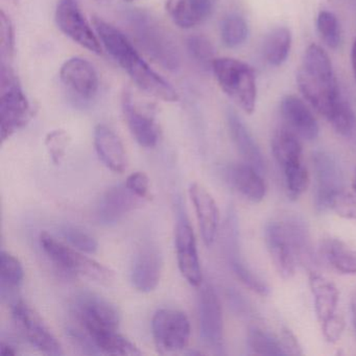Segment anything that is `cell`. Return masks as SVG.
<instances>
[{
    "label": "cell",
    "instance_id": "cell-43",
    "mask_svg": "<svg viewBox=\"0 0 356 356\" xmlns=\"http://www.w3.org/2000/svg\"><path fill=\"white\" fill-rule=\"evenodd\" d=\"M201 24L208 19L216 9V0H187Z\"/></svg>",
    "mask_w": 356,
    "mask_h": 356
},
{
    "label": "cell",
    "instance_id": "cell-5",
    "mask_svg": "<svg viewBox=\"0 0 356 356\" xmlns=\"http://www.w3.org/2000/svg\"><path fill=\"white\" fill-rule=\"evenodd\" d=\"M0 67V129L5 143L30 122L34 110L11 65Z\"/></svg>",
    "mask_w": 356,
    "mask_h": 356
},
{
    "label": "cell",
    "instance_id": "cell-29",
    "mask_svg": "<svg viewBox=\"0 0 356 356\" xmlns=\"http://www.w3.org/2000/svg\"><path fill=\"white\" fill-rule=\"evenodd\" d=\"M291 49V31L285 26H279L270 31L264 39L262 54L270 66L278 67L286 61Z\"/></svg>",
    "mask_w": 356,
    "mask_h": 356
},
{
    "label": "cell",
    "instance_id": "cell-32",
    "mask_svg": "<svg viewBox=\"0 0 356 356\" xmlns=\"http://www.w3.org/2000/svg\"><path fill=\"white\" fill-rule=\"evenodd\" d=\"M249 37V26L243 16L230 14L220 24V38L229 49L241 47Z\"/></svg>",
    "mask_w": 356,
    "mask_h": 356
},
{
    "label": "cell",
    "instance_id": "cell-18",
    "mask_svg": "<svg viewBox=\"0 0 356 356\" xmlns=\"http://www.w3.org/2000/svg\"><path fill=\"white\" fill-rule=\"evenodd\" d=\"M143 199L131 193L126 185L110 187L99 200L97 208V222L103 226H114L127 214L138 207Z\"/></svg>",
    "mask_w": 356,
    "mask_h": 356
},
{
    "label": "cell",
    "instance_id": "cell-23",
    "mask_svg": "<svg viewBox=\"0 0 356 356\" xmlns=\"http://www.w3.org/2000/svg\"><path fill=\"white\" fill-rule=\"evenodd\" d=\"M227 182L252 203H260L266 197V185L262 172L247 162L230 164L225 170Z\"/></svg>",
    "mask_w": 356,
    "mask_h": 356
},
{
    "label": "cell",
    "instance_id": "cell-49",
    "mask_svg": "<svg viewBox=\"0 0 356 356\" xmlns=\"http://www.w3.org/2000/svg\"><path fill=\"white\" fill-rule=\"evenodd\" d=\"M124 1H126V3H134L136 0H124Z\"/></svg>",
    "mask_w": 356,
    "mask_h": 356
},
{
    "label": "cell",
    "instance_id": "cell-41",
    "mask_svg": "<svg viewBox=\"0 0 356 356\" xmlns=\"http://www.w3.org/2000/svg\"><path fill=\"white\" fill-rule=\"evenodd\" d=\"M127 188L134 193L137 197L140 199L145 200L149 197V177L143 172H136L131 174L127 178L126 183Z\"/></svg>",
    "mask_w": 356,
    "mask_h": 356
},
{
    "label": "cell",
    "instance_id": "cell-50",
    "mask_svg": "<svg viewBox=\"0 0 356 356\" xmlns=\"http://www.w3.org/2000/svg\"><path fill=\"white\" fill-rule=\"evenodd\" d=\"M12 1H15V0H12Z\"/></svg>",
    "mask_w": 356,
    "mask_h": 356
},
{
    "label": "cell",
    "instance_id": "cell-44",
    "mask_svg": "<svg viewBox=\"0 0 356 356\" xmlns=\"http://www.w3.org/2000/svg\"><path fill=\"white\" fill-rule=\"evenodd\" d=\"M0 354L3 356L17 355L18 351L15 349V347L10 345V343L1 341V343H0Z\"/></svg>",
    "mask_w": 356,
    "mask_h": 356
},
{
    "label": "cell",
    "instance_id": "cell-40",
    "mask_svg": "<svg viewBox=\"0 0 356 356\" xmlns=\"http://www.w3.org/2000/svg\"><path fill=\"white\" fill-rule=\"evenodd\" d=\"M331 211L348 220H356V195H350L345 191L337 193L330 204Z\"/></svg>",
    "mask_w": 356,
    "mask_h": 356
},
{
    "label": "cell",
    "instance_id": "cell-38",
    "mask_svg": "<svg viewBox=\"0 0 356 356\" xmlns=\"http://www.w3.org/2000/svg\"><path fill=\"white\" fill-rule=\"evenodd\" d=\"M189 55L199 65L211 68L214 60V49L209 40L204 36H191L187 40Z\"/></svg>",
    "mask_w": 356,
    "mask_h": 356
},
{
    "label": "cell",
    "instance_id": "cell-34",
    "mask_svg": "<svg viewBox=\"0 0 356 356\" xmlns=\"http://www.w3.org/2000/svg\"><path fill=\"white\" fill-rule=\"evenodd\" d=\"M316 28L323 42L329 49H335L341 44V28L334 14L329 11H321L316 19Z\"/></svg>",
    "mask_w": 356,
    "mask_h": 356
},
{
    "label": "cell",
    "instance_id": "cell-24",
    "mask_svg": "<svg viewBox=\"0 0 356 356\" xmlns=\"http://www.w3.org/2000/svg\"><path fill=\"white\" fill-rule=\"evenodd\" d=\"M227 122H228L231 138H232L237 151L243 157V161L251 164L252 166L257 168L260 172L264 174L266 172L264 155H262L259 145L256 143L253 135L251 134L245 122L233 110H229L227 113Z\"/></svg>",
    "mask_w": 356,
    "mask_h": 356
},
{
    "label": "cell",
    "instance_id": "cell-3",
    "mask_svg": "<svg viewBox=\"0 0 356 356\" xmlns=\"http://www.w3.org/2000/svg\"><path fill=\"white\" fill-rule=\"evenodd\" d=\"M297 82L306 101L330 122L345 99L339 92L330 59L318 45L306 49Z\"/></svg>",
    "mask_w": 356,
    "mask_h": 356
},
{
    "label": "cell",
    "instance_id": "cell-2",
    "mask_svg": "<svg viewBox=\"0 0 356 356\" xmlns=\"http://www.w3.org/2000/svg\"><path fill=\"white\" fill-rule=\"evenodd\" d=\"M92 24L102 45L141 90L168 103L178 101L174 87L147 65L120 30L99 17H93Z\"/></svg>",
    "mask_w": 356,
    "mask_h": 356
},
{
    "label": "cell",
    "instance_id": "cell-42",
    "mask_svg": "<svg viewBox=\"0 0 356 356\" xmlns=\"http://www.w3.org/2000/svg\"><path fill=\"white\" fill-rule=\"evenodd\" d=\"M322 332L325 339L328 343H334L339 341L341 334H343V329H345V321L341 316H333L332 318L327 320L326 322L322 323Z\"/></svg>",
    "mask_w": 356,
    "mask_h": 356
},
{
    "label": "cell",
    "instance_id": "cell-4",
    "mask_svg": "<svg viewBox=\"0 0 356 356\" xmlns=\"http://www.w3.org/2000/svg\"><path fill=\"white\" fill-rule=\"evenodd\" d=\"M126 20L131 34L154 62L172 72L180 67V55L174 39L149 12L129 10Z\"/></svg>",
    "mask_w": 356,
    "mask_h": 356
},
{
    "label": "cell",
    "instance_id": "cell-17",
    "mask_svg": "<svg viewBox=\"0 0 356 356\" xmlns=\"http://www.w3.org/2000/svg\"><path fill=\"white\" fill-rule=\"evenodd\" d=\"M264 241L278 274L285 280L291 279L298 264L281 220H270L266 225Z\"/></svg>",
    "mask_w": 356,
    "mask_h": 356
},
{
    "label": "cell",
    "instance_id": "cell-27",
    "mask_svg": "<svg viewBox=\"0 0 356 356\" xmlns=\"http://www.w3.org/2000/svg\"><path fill=\"white\" fill-rule=\"evenodd\" d=\"M320 255L337 273L356 275V250L337 237L321 241Z\"/></svg>",
    "mask_w": 356,
    "mask_h": 356
},
{
    "label": "cell",
    "instance_id": "cell-11",
    "mask_svg": "<svg viewBox=\"0 0 356 356\" xmlns=\"http://www.w3.org/2000/svg\"><path fill=\"white\" fill-rule=\"evenodd\" d=\"M14 323L26 341L41 353L47 355H63L61 343L43 322L42 318L22 300L12 306Z\"/></svg>",
    "mask_w": 356,
    "mask_h": 356
},
{
    "label": "cell",
    "instance_id": "cell-20",
    "mask_svg": "<svg viewBox=\"0 0 356 356\" xmlns=\"http://www.w3.org/2000/svg\"><path fill=\"white\" fill-rule=\"evenodd\" d=\"M189 195L195 207L202 238L207 247H211L218 235L220 211L213 197L199 183L189 187Z\"/></svg>",
    "mask_w": 356,
    "mask_h": 356
},
{
    "label": "cell",
    "instance_id": "cell-6",
    "mask_svg": "<svg viewBox=\"0 0 356 356\" xmlns=\"http://www.w3.org/2000/svg\"><path fill=\"white\" fill-rule=\"evenodd\" d=\"M212 72L222 90L247 114L255 111L257 99L255 72L249 64L232 58H218Z\"/></svg>",
    "mask_w": 356,
    "mask_h": 356
},
{
    "label": "cell",
    "instance_id": "cell-37",
    "mask_svg": "<svg viewBox=\"0 0 356 356\" xmlns=\"http://www.w3.org/2000/svg\"><path fill=\"white\" fill-rule=\"evenodd\" d=\"M60 232L72 247L76 248L83 253L93 254L99 249L97 239L79 227L70 224L63 225Z\"/></svg>",
    "mask_w": 356,
    "mask_h": 356
},
{
    "label": "cell",
    "instance_id": "cell-16",
    "mask_svg": "<svg viewBox=\"0 0 356 356\" xmlns=\"http://www.w3.org/2000/svg\"><path fill=\"white\" fill-rule=\"evenodd\" d=\"M64 86L84 101L95 99L99 91V81L95 66L83 59L74 57L67 60L60 70Z\"/></svg>",
    "mask_w": 356,
    "mask_h": 356
},
{
    "label": "cell",
    "instance_id": "cell-14",
    "mask_svg": "<svg viewBox=\"0 0 356 356\" xmlns=\"http://www.w3.org/2000/svg\"><path fill=\"white\" fill-rule=\"evenodd\" d=\"M178 214V222L175 233V247L179 270L189 284L197 287L203 283V274L195 232L181 208Z\"/></svg>",
    "mask_w": 356,
    "mask_h": 356
},
{
    "label": "cell",
    "instance_id": "cell-36",
    "mask_svg": "<svg viewBox=\"0 0 356 356\" xmlns=\"http://www.w3.org/2000/svg\"><path fill=\"white\" fill-rule=\"evenodd\" d=\"M15 54V33L12 20L0 12V59L3 65H11Z\"/></svg>",
    "mask_w": 356,
    "mask_h": 356
},
{
    "label": "cell",
    "instance_id": "cell-1",
    "mask_svg": "<svg viewBox=\"0 0 356 356\" xmlns=\"http://www.w3.org/2000/svg\"><path fill=\"white\" fill-rule=\"evenodd\" d=\"M72 314L78 328L72 329V339L89 354L138 356L143 352L118 332L120 314L111 302L97 293L76 296Z\"/></svg>",
    "mask_w": 356,
    "mask_h": 356
},
{
    "label": "cell",
    "instance_id": "cell-28",
    "mask_svg": "<svg viewBox=\"0 0 356 356\" xmlns=\"http://www.w3.org/2000/svg\"><path fill=\"white\" fill-rule=\"evenodd\" d=\"M272 152L281 170L303 161L300 138L287 128H281L273 135Z\"/></svg>",
    "mask_w": 356,
    "mask_h": 356
},
{
    "label": "cell",
    "instance_id": "cell-33",
    "mask_svg": "<svg viewBox=\"0 0 356 356\" xmlns=\"http://www.w3.org/2000/svg\"><path fill=\"white\" fill-rule=\"evenodd\" d=\"M285 188L289 199H299L309 186V172L304 162L293 164L283 168Z\"/></svg>",
    "mask_w": 356,
    "mask_h": 356
},
{
    "label": "cell",
    "instance_id": "cell-45",
    "mask_svg": "<svg viewBox=\"0 0 356 356\" xmlns=\"http://www.w3.org/2000/svg\"><path fill=\"white\" fill-rule=\"evenodd\" d=\"M351 63L352 68H353L354 78H355L356 80V39L354 40L353 45H352Z\"/></svg>",
    "mask_w": 356,
    "mask_h": 356
},
{
    "label": "cell",
    "instance_id": "cell-12",
    "mask_svg": "<svg viewBox=\"0 0 356 356\" xmlns=\"http://www.w3.org/2000/svg\"><path fill=\"white\" fill-rule=\"evenodd\" d=\"M55 18L58 28L65 36L91 53L101 55V40L85 18L78 0H60Z\"/></svg>",
    "mask_w": 356,
    "mask_h": 356
},
{
    "label": "cell",
    "instance_id": "cell-19",
    "mask_svg": "<svg viewBox=\"0 0 356 356\" xmlns=\"http://www.w3.org/2000/svg\"><path fill=\"white\" fill-rule=\"evenodd\" d=\"M162 257L156 245H143L133 264L131 281L133 286L140 293L155 291L161 278Z\"/></svg>",
    "mask_w": 356,
    "mask_h": 356
},
{
    "label": "cell",
    "instance_id": "cell-13",
    "mask_svg": "<svg viewBox=\"0 0 356 356\" xmlns=\"http://www.w3.org/2000/svg\"><path fill=\"white\" fill-rule=\"evenodd\" d=\"M200 331L207 347L218 354H224V318L222 304L210 283L202 287L199 299Z\"/></svg>",
    "mask_w": 356,
    "mask_h": 356
},
{
    "label": "cell",
    "instance_id": "cell-26",
    "mask_svg": "<svg viewBox=\"0 0 356 356\" xmlns=\"http://www.w3.org/2000/svg\"><path fill=\"white\" fill-rule=\"evenodd\" d=\"M309 286L314 296V312L318 322H326L337 314L339 289L330 281L316 272H310Z\"/></svg>",
    "mask_w": 356,
    "mask_h": 356
},
{
    "label": "cell",
    "instance_id": "cell-9",
    "mask_svg": "<svg viewBox=\"0 0 356 356\" xmlns=\"http://www.w3.org/2000/svg\"><path fill=\"white\" fill-rule=\"evenodd\" d=\"M314 177V208L318 213L330 209L333 197L343 191V172L339 160L326 151L312 155Z\"/></svg>",
    "mask_w": 356,
    "mask_h": 356
},
{
    "label": "cell",
    "instance_id": "cell-22",
    "mask_svg": "<svg viewBox=\"0 0 356 356\" xmlns=\"http://www.w3.org/2000/svg\"><path fill=\"white\" fill-rule=\"evenodd\" d=\"M281 222L289 237L297 264L314 272L318 259L307 222L298 214H289Z\"/></svg>",
    "mask_w": 356,
    "mask_h": 356
},
{
    "label": "cell",
    "instance_id": "cell-48",
    "mask_svg": "<svg viewBox=\"0 0 356 356\" xmlns=\"http://www.w3.org/2000/svg\"><path fill=\"white\" fill-rule=\"evenodd\" d=\"M352 187H353V191L356 195V172L355 175H354L353 182H352Z\"/></svg>",
    "mask_w": 356,
    "mask_h": 356
},
{
    "label": "cell",
    "instance_id": "cell-31",
    "mask_svg": "<svg viewBox=\"0 0 356 356\" xmlns=\"http://www.w3.org/2000/svg\"><path fill=\"white\" fill-rule=\"evenodd\" d=\"M24 279V270L22 262L9 252L1 251L0 256V282L1 296L6 293L11 295L22 286Z\"/></svg>",
    "mask_w": 356,
    "mask_h": 356
},
{
    "label": "cell",
    "instance_id": "cell-8",
    "mask_svg": "<svg viewBox=\"0 0 356 356\" xmlns=\"http://www.w3.org/2000/svg\"><path fill=\"white\" fill-rule=\"evenodd\" d=\"M152 333L160 353H175L188 345L191 333V322L185 312L163 308L154 314Z\"/></svg>",
    "mask_w": 356,
    "mask_h": 356
},
{
    "label": "cell",
    "instance_id": "cell-39",
    "mask_svg": "<svg viewBox=\"0 0 356 356\" xmlns=\"http://www.w3.org/2000/svg\"><path fill=\"white\" fill-rule=\"evenodd\" d=\"M70 141H72L70 135L62 129L51 131L45 137V147H47L51 161L56 165H59L63 161Z\"/></svg>",
    "mask_w": 356,
    "mask_h": 356
},
{
    "label": "cell",
    "instance_id": "cell-10",
    "mask_svg": "<svg viewBox=\"0 0 356 356\" xmlns=\"http://www.w3.org/2000/svg\"><path fill=\"white\" fill-rule=\"evenodd\" d=\"M222 247H224L225 255H226L229 266L236 278L254 293L260 296H268L270 293L268 285L257 275L254 274L250 270L241 255L238 218H237L236 212L233 208L229 210L226 222L224 224Z\"/></svg>",
    "mask_w": 356,
    "mask_h": 356
},
{
    "label": "cell",
    "instance_id": "cell-30",
    "mask_svg": "<svg viewBox=\"0 0 356 356\" xmlns=\"http://www.w3.org/2000/svg\"><path fill=\"white\" fill-rule=\"evenodd\" d=\"M247 345L253 353L258 355H286L287 350L282 339L272 334L259 327H250Z\"/></svg>",
    "mask_w": 356,
    "mask_h": 356
},
{
    "label": "cell",
    "instance_id": "cell-25",
    "mask_svg": "<svg viewBox=\"0 0 356 356\" xmlns=\"http://www.w3.org/2000/svg\"><path fill=\"white\" fill-rule=\"evenodd\" d=\"M95 147L101 161L114 172H122L127 168V154L120 137L106 124L95 129Z\"/></svg>",
    "mask_w": 356,
    "mask_h": 356
},
{
    "label": "cell",
    "instance_id": "cell-35",
    "mask_svg": "<svg viewBox=\"0 0 356 356\" xmlns=\"http://www.w3.org/2000/svg\"><path fill=\"white\" fill-rule=\"evenodd\" d=\"M165 7L168 15L179 28L188 30L201 24L187 0H166Z\"/></svg>",
    "mask_w": 356,
    "mask_h": 356
},
{
    "label": "cell",
    "instance_id": "cell-47",
    "mask_svg": "<svg viewBox=\"0 0 356 356\" xmlns=\"http://www.w3.org/2000/svg\"><path fill=\"white\" fill-rule=\"evenodd\" d=\"M97 3H99V5H109L110 3H111L112 0H95Z\"/></svg>",
    "mask_w": 356,
    "mask_h": 356
},
{
    "label": "cell",
    "instance_id": "cell-15",
    "mask_svg": "<svg viewBox=\"0 0 356 356\" xmlns=\"http://www.w3.org/2000/svg\"><path fill=\"white\" fill-rule=\"evenodd\" d=\"M122 113L131 134L135 140L145 149H153L160 138V129L155 120L152 106L135 103L130 91L122 93Z\"/></svg>",
    "mask_w": 356,
    "mask_h": 356
},
{
    "label": "cell",
    "instance_id": "cell-21",
    "mask_svg": "<svg viewBox=\"0 0 356 356\" xmlns=\"http://www.w3.org/2000/svg\"><path fill=\"white\" fill-rule=\"evenodd\" d=\"M280 112L286 128L300 139L312 141L318 138V122L303 101L293 95H286L281 99Z\"/></svg>",
    "mask_w": 356,
    "mask_h": 356
},
{
    "label": "cell",
    "instance_id": "cell-46",
    "mask_svg": "<svg viewBox=\"0 0 356 356\" xmlns=\"http://www.w3.org/2000/svg\"><path fill=\"white\" fill-rule=\"evenodd\" d=\"M351 316H352V323H353L354 330H355L356 333V293L353 298H352L351 301Z\"/></svg>",
    "mask_w": 356,
    "mask_h": 356
},
{
    "label": "cell",
    "instance_id": "cell-7",
    "mask_svg": "<svg viewBox=\"0 0 356 356\" xmlns=\"http://www.w3.org/2000/svg\"><path fill=\"white\" fill-rule=\"evenodd\" d=\"M39 241L47 257L63 272L99 282H108L113 277V273L107 266L87 257L76 248L61 243L49 233H41Z\"/></svg>",
    "mask_w": 356,
    "mask_h": 356
}]
</instances>
